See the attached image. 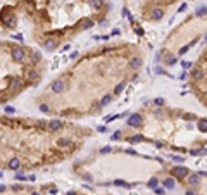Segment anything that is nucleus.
Instances as JSON below:
<instances>
[{
    "label": "nucleus",
    "mask_w": 207,
    "mask_h": 195,
    "mask_svg": "<svg viewBox=\"0 0 207 195\" xmlns=\"http://www.w3.org/2000/svg\"><path fill=\"white\" fill-rule=\"evenodd\" d=\"M67 195H76V192H69V193Z\"/></svg>",
    "instance_id": "obj_36"
},
{
    "label": "nucleus",
    "mask_w": 207,
    "mask_h": 195,
    "mask_svg": "<svg viewBox=\"0 0 207 195\" xmlns=\"http://www.w3.org/2000/svg\"><path fill=\"white\" fill-rule=\"evenodd\" d=\"M90 5L93 7V9H100V7L104 5V0H90Z\"/></svg>",
    "instance_id": "obj_16"
},
{
    "label": "nucleus",
    "mask_w": 207,
    "mask_h": 195,
    "mask_svg": "<svg viewBox=\"0 0 207 195\" xmlns=\"http://www.w3.org/2000/svg\"><path fill=\"white\" fill-rule=\"evenodd\" d=\"M91 26H93V21H90L88 17H83V19L78 21V28H81V30H88Z\"/></svg>",
    "instance_id": "obj_8"
},
{
    "label": "nucleus",
    "mask_w": 207,
    "mask_h": 195,
    "mask_svg": "<svg viewBox=\"0 0 207 195\" xmlns=\"http://www.w3.org/2000/svg\"><path fill=\"white\" fill-rule=\"evenodd\" d=\"M57 145L59 147H62V148H66V147H71V145H73V140H71V138H59L57 140Z\"/></svg>",
    "instance_id": "obj_12"
},
{
    "label": "nucleus",
    "mask_w": 207,
    "mask_h": 195,
    "mask_svg": "<svg viewBox=\"0 0 207 195\" xmlns=\"http://www.w3.org/2000/svg\"><path fill=\"white\" fill-rule=\"evenodd\" d=\"M12 59L16 62H24L26 61V50L21 47H14L12 48Z\"/></svg>",
    "instance_id": "obj_2"
},
{
    "label": "nucleus",
    "mask_w": 207,
    "mask_h": 195,
    "mask_svg": "<svg viewBox=\"0 0 207 195\" xmlns=\"http://www.w3.org/2000/svg\"><path fill=\"white\" fill-rule=\"evenodd\" d=\"M19 166H21V161H19L17 157H12L11 161L7 162V168H9V169H14V171H16V169H19Z\"/></svg>",
    "instance_id": "obj_11"
},
{
    "label": "nucleus",
    "mask_w": 207,
    "mask_h": 195,
    "mask_svg": "<svg viewBox=\"0 0 207 195\" xmlns=\"http://www.w3.org/2000/svg\"><path fill=\"white\" fill-rule=\"evenodd\" d=\"M198 130H200L202 133H205V119H200V121H198Z\"/></svg>",
    "instance_id": "obj_20"
},
{
    "label": "nucleus",
    "mask_w": 207,
    "mask_h": 195,
    "mask_svg": "<svg viewBox=\"0 0 207 195\" xmlns=\"http://www.w3.org/2000/svg\"><path fill=\"white\" fill-rule=\"evenodd\" d=\"M155 193H157V195H164V188H155Z\"/></svg>",
    "instance_id": "obj_29"
},
{
    "label": "nucleus",
    "mask_w": 207,
    "mask_h": 195,
    "mask_svg": "<svg viewBox=\"0 0 207 195\" xmlns=\"http://www.w3.org/2000/svg\"><path fill=\"white\" fill-rule=\"evenodd\" d=\"M26 79L29 81V83H33L35 79H38V73H36V69H33V68L26 69Z\"/></svg>",
    "instance_id": "obj_10"
},
{
    "label": "nucleus",
    "mask_w": 207,
    "mask_h": 195,
    "mask_svg": "<svg viewBox=\"0 0 207 195\" xmlns=\"http://www.w3.org/2000/svg\"><path fill=\"white\" fill-rule=\"evenodd\" d=\"M121 135H122L121 131H116L114 135H112V140H119V138H121Z\"/></svg>",
    "instance_id": "obj_26"
},
{
    "label": "nucleus",
    "mask_w": 207,
    "mask_h": 195,
    "mask_svg": "<svg viewBox=\"0 0 207 195\" xmlns=\"http://www.w3.org/2000/svg\"><path fill=\"white\" fill-rule=\"evenodd\" d=\"M33 195H38V193H33Z\"/></svg>",
    "instance_id": "obj_38"
},
{
    "label": "nucleus",
    "mask_w": 207,
    "mask_h": 195,
    "mask_svg": "<svg viewBox=\"0 0 207 195\" xmlns=\"http://www.w3.org/2000/svg\"><path fill=\"white\" fill-rule=\"evenodd\" d=\"M197 16H198V17H204V16H205V5H202L200 9L197 11Z\"/></svg>",
    "instance_id": "obj_22"
},
{
    "label": "nucleus",
    "mask_w": 207,
    "mask_h": 195,
    "mask_svg": "<svg viewBox=\"0 0 207 195\" xmlns=\"http://www.w3.org/2000/svg\"><path fill=\"white\" fill-rule=\"evenodd\" d=\"M183 68H191V62H186V61H185V62H183Z\"/></svg>",
    "instance_id": "obj_33"
},
{
    "label": "nucleus",
    "mask_w": 207,
    "mask_h": 195,
    "mask_svg": "<svg viewBox=\"0 0 207 195\" xmlns=\"http://www.w3.org/2000/svg\"><path fill=\"white\" fill-rule=\"evenodd\" d=\"M204 74H205V71H204V68H197L191 71V78L193 79H198V78H204Z\"/></svg>",
    "instance_id": "obj_13"
},
{
    "label": "nucleus",
    "mask_w": 207,
    "mask_h": 195,
    "mask_svg": "<svg viewBox=\"0 0 207 195\" xmlns=\"http://www.w3.org/2000/svg\"><path fill=\"white\" fill-rule=\"evenodd\" d=\"M164 186L166 188H174V181H173V178H166L164 179Z\"/></svg>",
    "instance_id": "obj_19"
},
{
    "label": "nucleus",
    "mask_w": 207,
    "mask_h": 195,
    "mask_svg": "<svg viewBox=\"0 0 207 195\" xmlns=\"http://www.w3.org/2000/svg\"><path fill=\"white\" fill-rule=\"evenodd\" d=\"M149 186H150V188H155V186H157V178H152V179H150V181H149Z\"/></svg>",
    "instance_id": "obj_25"
},
{
    "label": "nucleus",
    "mask_w": 207,
    "mask_h": 195,
    "mask_svg": "<svg viewBox=\"0 0 207 195\" xmlns=\"http://www.w3.org/2000/svg\"><path fill=\"white\" fill-rule=\"evenodd\" d=\"M150 14H152V19H154V21H159V19H162V16H164V11H162V9H160V7H155V9H152V12H150Z\"/></svg>",
    "instance_id": "obj_9"
},
{
    "label": "nucleus",
    "mask_w": 207,
    "mask_h": 195,
    "mask_svg": "<svg viewBox=\"0 0 207 195\" xmlns=\"http://www.w3.org/2000/svg\"><path fill=\"white\" fill-rule=\"evenodd\" d=\"M50 90H52L53 93H62L64 90H66V83H64L62 79H57V81H53L52 83Z\"/></svg>",
    "instance_id": "obj_6"
},
{
    "label": "nucleus",
    "mask_w": 207,
    "mask_h": 195,
    "mask_svg": "<svg viewBox=\"0 0 207 195\" xmlns=\"http://www.w3.org/2000/svg\"><path fill=\"white\" fill-rule=\"evenodd\" d=\"M2 23L7 24L9 28H14L16 26V23H17V19H16L14 14H2Z\"/></svg>",
    "instance_id": "obj_5"
},
{
    "label": "nucleus",
    "mask_w": 207,
    "mask_h": 195,
    "mask_svg": "<svg viewBox=\"0 0 207 195\" xmlns=\"http://www.w3.org/2000/svg\"><path fill=\"white\" fill-rule=\"evenodd\" d=\"M55 47H57L55 40H48V42H45V48H48V50H55Z\"/></svg>",
    "instance_id": "obj_17"
},
{
    "label": "nucleus",
    "mask_w": 207,
    "mask_h": 195,
    "mask_svg": "<svg viewBox=\"0 0 207 195\" xmlns=\"http://www.w3.org/2000/svg\"><path fill=\"white\" fill-rule=\"evenodd\" d=\"M128 124H129L131 128H142V124H143V117L140 116V114H131L129 119H128Z\"/></svg>",
    "instance_id": "obj_3"
},
{
    "label": "nucleus",
    "mask_w": 207,
    "mask_h": 195,
    "mask_svg": "<svg viewBox=\"0 0 207 195\" xmlns=\"http://www.w3.org/2000/svg\"><path fill=\"white\" fill-rule=\"evenodd\" d=\"M21 88H22V79L21 78H12L11 83H9V92H11V93H17Z\"/></svg>",
    "instance_id": "obj_4"
},
{
    "label": "nucleus",
    "mask_w": 207,
    "mask_h": 195,
    "mask_svg": "<svg viewBox=\"0 0 207 195\" xmlns=\"http://www.w3.org/2000/svg\"><path fill=\"white\" fill-rule=\"evenodd\" d=\"M122 88H124V83L117 85L116 88H114V93H116V95H119V93H121V92H122Z\"/></svg>",
    "instance_id": "obj_23"
},
{
    "label": "nucleus",
    "mask_w": 207,
    "mask_h": 195,
    "mask_svg": "<svg viewBox=\"0 0 207 195\" xmlns=\"http://www.w3.org/2000/svg\"><path fill=\"white\" fill-rule=\"evenodd\" d=\"M16 179H21V181H22V179H26V178H24L22 174H17V176H16Z\"/></svg>",
    "instance_id": "obj_35"
},
{
    "label": "nucleus",
    "mask_w": 207,
    "mask_h": 195,
    "mask_svg": "<svg viewBox=\"0 0 207 195\" xmlns=\"http://www.w3.org/2000/svg\"><path fill=\"white\" fill-rule=\"evenodd\" d=\"M171 173H173V176H174L176 179H183V178H186V176H188V173H190V171H188V168H186V166H174Z\"/></svg>",
    "instance_id": "obj_1"
},
{
    "label": "nucleus",
    "mask_w": 207,
    "mask_h": 195,
    "mask_svg": "<svg viewBox=\"0 0 207 195\" xmlns=\"http://www.w3.org/2000/svg\"><path fill=\"white\" fill-rule=\"evenodd\" d=\"M155 104H157V106H162V99H155Z\"/></svg>",
    "instance_id": "obj_34"
},
{
    "label": "nucleus",
    "mask_w": 207,
    "mask_h": 195,
    "mask_svg": "<svg viewBox=\"0 0 207 195\" xmlns=\"http://www.w3.org/2000/svg\"><path fill=\"white\" fill-rule=\"evenodd\" d=\"M38 128H42V130H43V128H47V123H42V121H40V123H38Z\"/></svg>",
    "instance_id": "obj_32"
},
{
    "label": "nucleus",
    "mask_w": 207,
    "mask_h": 195,
    "mask_svg": "<svg viewBox=\"0 0 207 195\" xmlns=\"http://www.w3.org/2000/svg\"><path fill=\"white\" fill-rule=\"evenodd\" d=\"M164 2H169V0H164Z\"/></svg>",
    "instance_id": "obj_37"
},
{
    "label": "nucleus",
    "mask_w": 207,
    "mask_h": 195,
    "mask_svg": "<svg viewBox=\"0 0 207 195\" xmlns=\"http://www.w3.org/2000/svg\"><path fill=\"white\" fill-rule=\"evenodd\" d=\"M140 66H142V59H140V57H133L131 61H129V68L135 69V71L140 69Z\"/></svg>",
    "instance_id": "obj_14"
},
{
    "label": "nucleus",
    "mask_w": 207,
    "mask_h": 195,
    "mask_svg": "<svg viewBox=\"0 0 207 195\" xmlns=\"http://www.w3.org/2000/svg\"><path fill=\"white\" fill-rule=\"evenodd\" d=\"M111 152V147H104L102 148V154H109Z\"/></svg>",
    "instance_id": "obj_30"
},
{
    "label": "nucleus",
    "mask_w": 207,
    "mask_h": 195,
    "mask_svg": "<svg viewBox=\"0 0 207 195\" xmlns=\"http://www.w3.org/2000/svg\"><path fill=\"white\" fill-rule=\"evenodd\" d=\"M111 100H112V97H111V95H105V97H104V99L100 100V107L107 106V104H111Z\"/></svg>",
    "instance_id": "obj_18"
},
{
    "label": "nucleus",
    "mask_w": 207,
    "mask_h": 195,
    "mask_svg": "<svg viewBox=\"0 0 207 195\" xmlns=\"http://www.w3.org/2000/svg\"><path fill=\"white\" fill-rule=\"evenodd\" d=\"M47 128L50 131H59L60 128H62V121H59V119H53V121L47 123Z\"/></svg>",
    "instance_id": "obj_7"
},
{
    "label": "nucleus",
    "mask_w": 207,
    "mask_h": 195,
    "mask_svg": "<svg viewBox=\"0 0 207 195\" xmlns=\"http://www.w3.org/2000/svg\"><path fill=\"white\" fill-rule=\"evenodd\" d=\"M40 111H43V112H48V111H50V109H48V106H47V104H42V106H40Z\"/></svg>",
    "instance_id": "obj_27"
},
{
    "label": "nucleus",
    "mask_w": 207,
    "mask_h": 195,
    "mask_svg": "<svg viewBox=\"0 0 207 195\" xmlns=\"http://www.w3.org/2000/svg\"><path fill=\"white\" fill-rule=\"evenodd\" d=\"M31 61H33V62H38V61H40V54H38V52H31Z\"/></svg>",
    "instance_id": "obj_24"
},
{
    "label": "nucleus",
    "mask_w": 207,
    "mask_h": 195,
    "mask_svg": "<svg viewBox=\"0 0 207 195\" xmlns=\"http://www.w3.org/2000/svg\"><path fill=\"white\" fill-rule=\"evenodd\" d=\"M14 111H16V109H14V107H11V106H9V107H5V112H7V114H12Z\"/></svg>",
    "instance_id": "obj_28"
},
{
    "label": "nucleus",
    "mask_w": 207,
    "mask_h": 195,
    "mask_svg": "<svg viewBox=\"0 0 207 195\" xmlns=\"http://www.w3.org/2000/svg\"><path fill=\"white\" fill-rule=\"evenodd\" d=\"M200 174H190V178H188V185L190 186H197V185L200 183Z\"/></svg>",
    "instance_id": "obj_15"
},
{
    "label": "nucleus",
    "mask_w": 207,
    "mask_h": 195,
    "mask_svg": "<svg viewBox=\"0 0 207 195\" xmlns=\"http://www.w3.org/2000/svg\"><path fill=\"white\" fill-rule=\"evenodd\" d=\"M185 195H197V192H195V190H186Z\"/></svg>",
    "instance_id": "obj_31"
},
{
    "label": "nucleus",
    "mask_w": 207,
    "mask_h": 195,
    "mask_svg": "<svg viewBox=\"0 0 207 195\" xmlns=\"http://www.w3.org/2000/svg\"><path fill=\"white\" fill-rule=\"evenodd\" d=\"M142 140H143V137H140V135H136V137H129V142H131V143L142 142Z\"/></svg>",
    "instance_id": "obj_21"
}]
</instances>
